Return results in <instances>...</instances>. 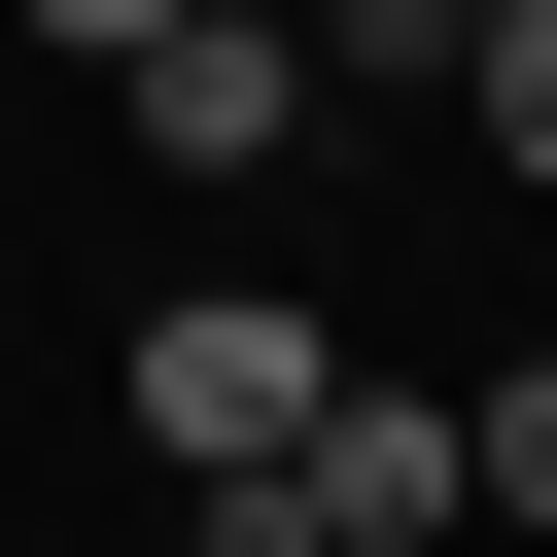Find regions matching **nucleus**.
<instances>
[{
	"label": "nucleus",
	"instance_id": "obj_1",
	"mask_svg": "<svg viewBox=\"0 0 557 557\" xmlns=\"http://www.w3.org/2000/svg\"><path fill=\"white\" fill-rule=\"evenodd\" d=\"M313 383H348V348H313L278 278H174V313H139V453H174V487H278Z\"/></svg>",
	"mask_w": 557,
	"mask_h": 557
},
{
	"label": "nucleus",
	"instance_id": "obj_2",
	"mask_svg": "<svg viewBox=\"0 0 557 557\" xmlns=\"http://www.w3.org/2000/svg\"><path fill=\"white\" fill-rule=\"evenodd\" d=\"M278 487H313V557H453V522H487V418H453V383H313Z\"/></svg>",
	"mask_w": 557,
	"mask_h": 557
},
{
	"label": "nucleus",
	"instance_id": "obj_3",
	"mask_svg": "<svg viewBox=\"0 0 557 557\" xmlns=\"http://www.w3.org/2000/svg\"><path fill=\"white\" fill-rule=\"evenodd\" d=\"M104 104H139V174H278V139H313V35H278V0H174Z\"/></svg>",
	"mask_w": 557,
	"mask_h": 557
},
{
	"label": "nucleus",
	"instance_id": "obj_4",
	"mask_svg": "<svg viewBox=\"0 0 557 557\" xmlns=\"http://www.w3.org/2000/svg\"><path fill=\"white\" fill-rule=\"evenodd\" d=\"M313 70H487V0H313Z\"/></svg>",
	"mask_w": 557,
	"mask_h": 557
},
{
	"label": "nucleus",
	"instance_id": "obj_5",
	"mask_svg": "<svg viewBox=\"0 0 557 557\" xmlns=\"http://www.w3.org/2000/svg\"><path fill=\"white\" fill-rule=\"evenodd\" d=\"M487 522H557V348H522V383H487Z\"/></svg>",
	"mask_w": 557,
	"mask_h": 557
},
{
	"label": "nucleus",
	"instance_id": "obj_6",
	"mask_svg": "<svg viewBox=\"0 0 557 557\" xmlns=\"http://www.w3.org/2000/svg\"><path fill=\"white\" fill-rule=\"evenodd\" d=\"M487 139H522V174H557V0H487Z\"/></svg>",
	"mask_w": 557,
	"mask_h": 557
},
{
	"label": "nucleus",
	"instance_id": "obj_7",
	"mask_svg": "<svg viewBox=\"0 0 557 557\" xmlns=\"http://www.w3.org/2000/svg\"><path fill=\"white\" fill-rule=\"evenodd\" d=\"M35 35H104V70H139V35H174V0H35Z\"/></svg>",
	"mask_w": 557,
	"mask_h": 557
}]
</instances>
